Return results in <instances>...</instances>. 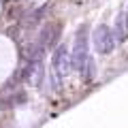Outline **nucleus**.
Masks as SVG:
<instances>
[{"mask_svg":"<svg viewBox=\"0 0 128 128\" xmlns=\"http://www.w3.org/2000/svg\"><path fill=\"white\" fill-rule=\"evenodd\" d=\"M113 36H115V41H118V43H122V41H126V38H128V13H126V11H122V13L118 15Z\"/></svg>","mask_w":128,"mask_h":128,"instance_id":"20e7f679","label":"nucleus"},{"mask_svg":"<svg viewBox=\"0 0 128 128\" xmlns=\"http://www.w3.org/2000/svg\"><path fill=\"white\" fill-rule=\"evenodd\" d=\"M68 68H70V58H68V51L66 47H58L54 54V77H56V86H60L66 75H68Z\"/></svg>","mask_w":128,"mask_h":128,"instance_id":"f03ea898","label":"nucleus"},{"mask_svg":"<svg viewBox=\"0 0 128 128\" xmlns=\"http://www.w3.org/2000/svg\"><path fill=\"white\" fill-rule=\"evenodd\" d=\"M115 43H118V41H115L113 32H111L107 26H98L94 30V47H96V51L109 54V51H113Z\"/></svg>","mask_w":128,"mask_h":128,"instance_id":"7ed1b4c3","label":"nucleus"},{"mask_svg":"<svg viewBox=\"0 0 128 128\" xmlns=\"http://www.w3.org/2000/svg\"><path fill=\"white\" fill-rule=\"evenodd\" d=\"M88 62V28H79L77 36H75V49L70 56V66L79 73H83V66Z\"/></svg>","mask_w":128,"mask_h":128,"instance_id":"f257e3e1","label":"nucleus"},{"mask_svg":"<svg viewBox=\"0 0 128 128\" xmlns=\"http://www.w3.org/2000/svg\"><path fill=\"white\" fill-rule=\"evenodd\" d=\"M126 13H128V11H126Z\"/></svg>","mask_w":128,"mask_h":128,"instance_id":"39448f33","label":"nucleus"}]
</instances>
